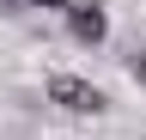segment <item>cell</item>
<instances>
[{"mask_svg":"<svg viewBox=\"0 0 146 140\" xmlns=\"http://www.w3.org/2000/svg\"><path fill=\"white\" fill-rule=\"evenodd\" d=\"M61 19H67V37L79 43V49H98V43L110 37V12H104V0H73Z\"/></svg>","mask_w":146,"mask_h":140,"instance_id":"2","label":"cell"},{"mask_svg":"<svg viewBox=\"0 0 146 140\" xmlns=\"http://www.w3.org/2000/svg\"><path fill=\"white\" fill-rule=\"evenodd\" d=\"M25 6H36V12H67L73 0H25Z\"/></svg>","mask_w":146,"mask_h":140,"instance_id":"4","label":"cell"},{"mask_svg":"<svg viewBox=\"0 0 146 140\" xmlns=\"http://www.w3.org/2000/svg\"><path fill=\"white\" fill-rule=\"evenodd\" d=\"M25 12V0H0V19H18Z\"/></svg>","mask_w":146,"mask_h":140,"instance_id":"5","label":"cell"},{"mask_svg":"<svg viewBox=\"0 0 146 140\" xmlns=\"http://www.w3.org/2000/svg\"><path fill=\"white\" fill-rule=\"evenodd\" d=\"M128 73H134V79L146 85V49H134V55H128Z\"/></svg>","mask_w":146,"mask_h":140,"instance_id":"3","label":"cell"},{"mask_svg":"<svg viewBox=\"0 0 146 140\" xmlns=\"http://www.w3.org/2000/svg\"><path fill=\"white\" fill-rule=\"evenodd\" d=\"M49 104H61V110H73V116H104V110H110L104 85H91V79H79V73H55V79H49Z\"/></svg>","mask_w":146,"mask_h":140,"instance_id":"1","label":"cell"}]
</instances>
